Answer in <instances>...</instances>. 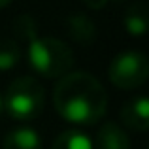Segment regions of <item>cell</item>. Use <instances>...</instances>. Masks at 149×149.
Masks as SVG:
<instances>
[{
    "label": "cell",
    "mask_w": 149,
    "mask_h": 149,
    "mask_svg": "<svg viewBox=\"0 0 149 149\" xmlns=\"http://www.w3.org/2000/svg\"><path fill=\"white\" fill-rule=\"evenodd\" d=\"M121 123L134 132H146L149 128V98L143 95L127 100L121 108Z\"/></svg>",
    "instance_id": "5b68a950"
},
{
    "label": "cell",
    "mask_w": 149,
    "mask_h": 149,
    "mask_svg": "<svg viewBox=\"0 0 149 149\" xmlns=\"http://www.w3.org/2000/svg\"><path fill=\"white\" fill-rule=\"evenodd\" d=\"M111 2H123V0H111Z\"/></svg>",
    "instance_id": "2e32d148"
},
{
    "label": "cell",
    "mask_w": 149,
    "mask_h": 149,
    "mask_svg": "<svg viewBox=\"0 0 149 149\" xmlns=\"http://www.w3.org/2000/svg\"><path fill=\"white\" fill-rule=\"evenodd\" d=\"M123 26L130 36L134 38H142L149 29V11H147V4L143 0L130 4L127 8L123 15Z\"/></svg>",
    "instance_id": "52a82bcc"
},
{
    "label": "cell",
    "mask_w": 149,
    "mask_h": 149,
    "mask_svg": "<svg viewBox=\"0 0 149 149\" xmlns=\"http://www.w3.org/2000/svg\"><path fill=\"white\" fill-rule=\"evenodd\" d=\"M111 0H83V4L89 8V10H102L106 8Z\"/></svg>",
    "instance_id": "4fadbf2b"
},
{
    "label": "cell",
    "mask_w": 149,
    "mask_h": 149,
    "mask_svg": "<svg viewBox=\"0 0 149 149\" xmlns=\"http://www.w3.org/2000/svg\"><path fill=\"white\" fill-rule=\"evenodd\" d=\"M95 149H130V138L127 130L113 121H106L93 140Z\"/></svg>",
    "instance_id": "8992f818"
},
{
    "label": "cell",
    "mask_w": 149,
    "mask_h": 149,
    "mask_svg": "<svg viewBox=\"0 0 149 149\" xmlns=\"http://www.w3.org/2000/svg\"><path fill=\"white\" fill-rule=\"evenodd\" d=\"M2 149H42V136L32 127H17L6 134Z\"/></svg>",
    "instance_id": "ba28073f"
},
{
    "label": "cell",
    "mask_w": 149,
    "mask_h": 149,
    "mask_svg": "<svg viewBox=\"0 0 149 149\" xmlns=\"http://www.w3.org/2000/svg\"><path fill=\"white\" fill-rule=\"evenodd\" d=\"M13 0H0V8H6L8 4H11Z\"/></svg>",
    "instance_id": "9a60e30c"
},
{
    "label": "cell",
    "mask_w": 149,
    "mask_h": 149,
    "mask_svg": "<svg viewBox=\"0 0 149 149\" xmlns=\"http://www.w3.org/2000/svg\"><path fill=\"white\" fill-rule=\"evenodd\" d=\"M108 77L111 85L123 91L142 87L149 77V61L142 51H123L115 55L108 66Z\"/></svg>",
    "instance_id": "277c9868"
},
{
    "label": "cell",
    "mask_w": 149,
    "mask_h": 149,
    "mask_svg": "<svg viewBox=\"0 0 149 149\" xmlns=\"http://www.w3.org/2000/svg\"><path fill=\"white\" fill-rule=\"evenodd\" d=\"M26 62L30 70L47 79H58L72 72L74 53L68 44L51 36H30L26 40Z\"/></svg>",
    "instance_id": "7a4b0ae2"
},
{
    "label": "cell",
    "mask_w": 149,
    "mask_h": 149,
    "mask_svg": "<svg viewBox=\"0 0 149 149\" xmlns=\"http://www.w3.org/2000/svg\"><path fill=\"white\" fill-rule=\"evenodd\" d=\"M45 108V89L32 76L13 79L4 95L6 115L15 121H34Z\"/></svg>",
    "instance_id": "3957f363"
},
{
    "label": "cell",
    "mask_w": 149,
    "mask_h": 149,
    "mask_svg": "<svg viewBox=\"0 0 149 149\" xmlns=\"http://www.w3.org/2000/svg\"><path fill=\"white\" fill-rule=\"evenodd\" d=\"M51 149H95L93 138L79 128H68L55 138Z\"/></svg>",
    "instance_id": "30bf717a"
},
{
    "label": "cell",
    "mask_w": 149,
    "mask_h": 149,
    "mask_svg": "<svg viewBox=\"0 0 149 149\" xmlns=\"http://www.w3.org/2000/svg\"><path fill=\"white\" fill-rule=\"evenodd\" d=\"M21 61V47L13 38H0V72H10Z\"/></svg>",
    "instance_id": "8fae6325"
},
{
    "label": "cell",
    "mask_w": 149,
    "mask_h": 149,
    "mask_svg": "<svg viewBox=\"0 0 149 149\" xmlns=\"http://www.w3.org/2000/svg\"><path fill=\"white\" fill-rule=\"evenodd\" d=\"M68 32L77 44L89 45L96 38V26L85 13H74L68 17Z\"/></svg>",
    "instance_id": "9c48e42d"
},
{
    "label": "cell",
    "mask_w": 149,
    "mask_h": 149,
    "mask_svg": "<svg viewBox=\"0 0 149 149\" xmlns=\"http://www.w3.org/2000/svg\"><path fill=\"white\" fill-rule=\"evenodd\" d=\"M13 30H15V36L26 42L30 36L36 34V23H34V19L30 17V15H19V17L15 19Z\"/></svg>",
    "instance_id": "7c38bea8"
},
{
    "label": "cell",
    "mask_w": 149,
    "mask_h": 149,
    "mask_svg": "<svg viewBox=\"0 0 149 149\" xmlns=\"http://www.w3.org/2000/svg\"><path fill=\"white\" fill-rule=\"evenodd\" d=\"M53 106L64 121L89 127L100 123L106 115L108 95L95 76L77 70L57 79L53 89Z\"/></svg>",
    "instance_id": "6da1fadb"
},
{
    "label": "cell",
    "mask_w": 149,
    "mask_h": 149,
    "mask_svg": "<svg viewBox=\"0 0 149 149\" xmlns=\"http://www.w3.org/2000/svg\"><path fill=\"white\" fill-rule=\"evenodd\" d=\"M6 109H4V95H0V115H4Z\"/></svg>",
    "instance_id": "5bb4252c"
}]
</instances>
